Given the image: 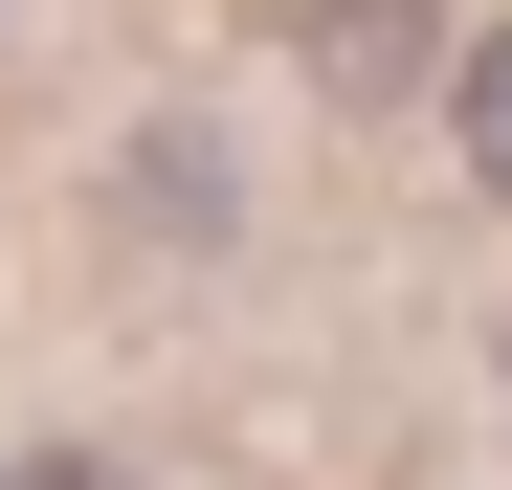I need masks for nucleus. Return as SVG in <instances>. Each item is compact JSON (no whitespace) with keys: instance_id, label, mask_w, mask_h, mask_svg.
<instances>
[{"instance_id":"nucleus-2","label":"nucleus","mask_w":512,"mask_h":490,"mask_svg":"<svg viewBox=\"0 0 512 490\" xmlns=\"http://www.w3.org/2000/svg\"><path fill=\"white\" fill-rule=\"evenodd\" d=\"M0 490H134L112 446H23V468H0Z\"/></svg>"},{"instance_id":"nucleus-1","label":"nucleus","mask_w":512,"mask_h":490,"mask_svg":"<svg viewBox=\"0 0 512 490\" xmlns=\"http://www.w3.org/2000/svg\"><path fill=\"white\" fill-rule=\"evenodd\" d=\"M446 134H468V179H490V201H512V23H490V45H468V67H446Z\"/></svg>"}]
</instances>
